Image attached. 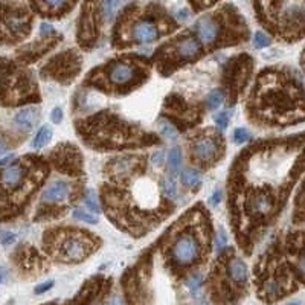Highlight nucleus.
Listing matches in <instances>:
<instances>
[{
    "instance_id": "obj_20",
    "label": "nucleus",
    "mask_w": 305,
    "mask_h": 305,
    "mask_svg": "<svg viewBox=\"0 0 305 305\" xmlns=\"http://www.w3.org/2000/svg\"><path fill=\"white\" fill-rule=\"evenodd\" d=\"M73 218L80 220L83 223H87V224H96L98 223V218L95 215H92L90 212H86L84 209L81 208H76L73 209Z\"/></svg>"
},
{
    "instance_id": "obj_34",
    "label": "nucleus",
    "mask_w": 305,
    "mask_h": 305,
    "mask_svg": "<svg viewBox=\"0 0 305 305\" xmlns=\"http://www.w3.org/2000/svg\"><path fill=\"white\" fill-rule=\"evenodd\" d=\"M40 34L41 36H51V34H54V26L49 25V23H41L40 25Z\"/></svg>"
},
{
    "instance_id": "obj_14",
    "label": "nucleus",
    "mask_w": 305,
    "mask_h": 305,
    "mask_svg": "<svg viewBox=\"0 0 305 305\" xmlns=\"http://www.w3.org/2000/svg\"><path fill=\"white\" fill-rule=\"evenodd\" d=\"M126 2L127 0H103L101 2V16H103L104 21H111L115 18Z\"/></svg>"
},
{
    "instance_id": "obj_37",
    "label": "nucleus",
    "mask_w": 305,
    "mask_h": 305,
    "mask_svg": "<svg viewBox=\"0 0 305 305\" xmlns=\"http://www.w3.org/2000/svg\"><path fill=\"white\" fill-rule=\"evenodd\" d=\"M6 151H8V144L2 136H0V157H2Z\"/></svg>"
},
{
    "instance_id": "obj_21",
    "label": "nucleus",
    "mask_w": 305,
    "mask_h": 305,
    "mask_svg": "<svg viewBox=\"0 0 305 305\" xmlns=\"http://www.w3.org/2000/svg\"><path fill=\"white\" fill-rule=\"evenodd\" d=\"M223 92L221 90H218V89H215V90H212V92L208 95V107L211 108V110H215V108H218L220 106H221V103H223Z\"/></svg>"
},
{
    "instance_id": "obj_28",
    "label": "nucleus",
    "mask_w": 305,
    "mask_h": 305,
    "mask_svg": "<svg viewBox=\"0 0 305 305\" xmlns=\"http://www.w3.org/2000/svg\"><path fill=\"white\" fill-rule=\"evenodd\" d=\"M296 270H298V275L305 281V252H302L296 261Z\"/></svg>"
},
{
    "instance_id": "obj_13",
    "label": "nucleus",
    "mask_w": 305,
    "mask_h": 305,
    "mask_svg": "<svg viewBox=\"0 0 305 305\" xmlns=\"http://www.w3.org/2000/svg\"><path fill=\"white\" fill-rule=\"evenodd\" d=\"M251 208L253 212L256 214H261V215H266L273 208V198L270 194L267 193H259L256 196L252 197L251 200Z\"/></svg>"
},
{
    "instance_id": "obj_16",
    "label": "nucleus",
    "mask_w": 305,
    "mask_h": 305,
    "mask_svg": "<svg viewBox=\"0 0 305 305\" xmlns=\"http://www.w3.org/2000/svg\"><path fill=\"white\" fill-rule=\"evenodd\" d=\"M51 138H52V128L49 126H43L37 131L36 138H34L32 146H34V148H43V146L48 145V142L51 141Z\"/></svg>"
},
{
    "instance_id": "obj_26",
    "label": "nucleus",
    "mask_w": 305,
    "mask_h": 305,
    "mask_svg": "<svg viewBox=\"0 0 305 305\" xmlns=\"http://www.w3.org/2000/svg\"><path fill=\"white\" fill-rule=\"evenodd\" d=\"M251 138V133L244 130V128H236L233 131V141L236 144H243V142H247V139Z\"/></svg>"
},
{
    "instance_id": "obj_8",
    "label": "nucleus",
    "mask_w": 305,
    "mask_h": 305,
    "mask_svg": "<svg viewBox=\"0 0 305 305\" xmlns=\"http://www.w3.org/2000/svg\"><path fill=\"white\" fill-rule=\"evenodd\" d=\"M108 76L115 84H127L136 76V67L126 61H116L108 69Z\"/></svg>"
},
{
    "instance_id": "obj_25",
    "label": "nucleus",
    "mask_w": 305,
    "mask_h": 305,
    "mask_svg": "<svg viewBox=\"0 0 305 305\" xmlns=\"http://www.w3.org/2000/svg\"><path fill=\"white\" fill-rule=\"evenodd\" d=\"M161 131L165 138L168 139H177V130L171 126V124H168V122H162V126H161Z\"/></svg>"
},
{
    "instance_id": "obj_5",
    "label": "nucleus",
    "mask_w": 305,
    "mask_h": 305,
    "mask_svg": "<svg viewBox=\"0 0 305 305\" xmlns=\"http://www.w3.org/2000/svg\"><path fill=\"white\" fill-rule=\"evenodd\" d=\"M133 40L138 43H153L159 38V29L150 20H141L131 28Z\"/></svg>"
},
{
    "instance_id": "obj_15",
    "label": "nucleus",
    "mask_w": 305,
    "mask_h": 305,
    "mask_svg": "<svg viewBox=\"0 0 305 305\" xmlns=\"http://www.w3.org/2000/svg\"><path fill=\"white\" fill-rule=\"evenodd\" d=\"M182 150L179 146H173L171 150L168 151V157H166V163H168V173L169 176L176 177L180 173V168H182Z\"/></svg>"
},
{
    "instance_id": "obj_29",
    "label": "nucleus",
    "mask_w": 305,
    "mask_h": 305,
    "mask_svg": "<svg viewBox=\"0 0 305 305\" xmlns=\"http://www.w3.org/2000/svg\"><path fill=\"white\" fill-rule=\"evenodd\" d=\"M0 241L3 244H13L16 241V235L11 233V232H0Z\"/></svg>"
},
{
    "instance_id": "obj_22",
    "label": "nucleus",
    "mask_w": 305,
    "mask_h": 305,
    "mask_svg": "<svg viewBox=\"0 0 305 305\" xmlns=\"http://www.w3.org/2000/svg\"><path fill=\"white\" fill-rule=\"evenodd\" d=\"M253 44H255V48H258V49H264L270 44V38L266 36L264 32H256L253 36Z\"/></svg>"
},
{
    "instance_id": "obj_38",
    "label": "nucleus",
    "mask_w": 305,
    "mask_h": 305,
    "mask_svg": "<svg viewBox=\"0 0 305 305\" xmlns=\"http://www.w3.org/2000/svg\"><path fill=\"white\" fill-rule=\"evenodd\" d=\"M104 305H122V298L121 296H113L107 304Z\"/></svg>"
},
{
    "instance_id": "obj_32",
    "label": "nucleus",
    "mask_w": 305,
    "mask_h": 305,
    "mask_svg": "<svg viewBox=\"0 0 305 305\" xmlns=\"http://www.w3.org/2000/svg\"><path fill=\"white\" fill-rule=\"evenodd\" d=\"M52 287H54V281L43 282V284H40V286H37V287H36V293H37V295H41V293L48 291V290H49V288H52Z\"/></svg>"
},
{
    "instance_id": "obj_33",
    "label": "nucleus",
    "mask_w": 305,
    "mask_h": 305,
    "mask_svg": "<svg viewBox=\"0 0 305 305\" xmlns=\"http://www.w3.org/2000/svg\"><path fill=\"white\" fill-rule=\"evenodd\" d=\"M165 161V153L163 151H156L153 156H151V162L154 165H162Z\"/></svg>"
},
{
    "instance_id": "obj_3",
    "label": "nucleus",
    "mask_w": 305,
    "mask_h": 305,
    "mask_svg": "<svg viewBox=\"0 0 305 305\" xmlns=\"http://www.w3.org/2000/svg\"><path fill=\"white\" fill-rule=\"evenodd\" d=\"M89 253V243L83 236L67 235L58 244V255L64 261H81Z\"/></svg>"
},
{
    "instance_id": "obj_19",
    "label": "nucleus",
    "mask_w": 305,
    "mask_h": 305,
    "mask_svg": "<svg viewBox=\"0 0 305 305\" xmlns=\"http://www.w3.org/2000/svg\"><path fill=\"white\" fill-rule=\"evenodd\" d=\"M84 203H86V206L89 208V211H92L93 214H98V212L101 211V208H99V203H98V198H96V194L93 193L92 189L86 191Z\"/></svg>"
},
{
    "instance_id": "obj_39",
    "label": "nucleus",
    "mask_w": 305,
    "mask_h": 305,
    "mask_svg": "<svg viewBox=\"0 0 305 305\" xmlns=\"http://www.w3.org/2000/svg\"><path fill=\"white\" fill-rule=\"evenodd\" d=\"M5 278H6V270L3 267H0V284L5 281Z\"/></svg>"
},
{
    "instance_id": "obj_18",
    "label": "nucleus",
    "mask_w": 305,
    "mask_h": 305,
    "mask_svg": "<svg viewBox=\"0 0 305 305\" xmlns=\"http://www.w3.org/2000/svg\"><path fill=\"white\" fill-rule=\"evenodd\" d=\"M162 189H163V194L168 198H174L177 196V185H176V180H174L173 176H168V177L163 179Z\"/></svg>"
},
{
    "instance_id": "obj_30",
    "label": "nucleus",
    "mask_w": 305,
    "mask_h": 305,
    "mask_svg": "<svg viewBox=\"0 0 305 305\" xmlns=\"http://www.w3.org/2000/svg\"><path fill=\"white\" fill-rule=\"evenodd\" d=\"M41 2L46 5L48 8H51V9H58L61 6H64L66 0H41Z\"/></svg>"
},
{
    "instance_id": "obj_24",
    "label": "nucleus",
    "mask_w": 305,
    "mask_h": 305,
    "mask_svg": "<svg viewBox=\"0 0 305 305\" xmlns=\"http://www.w3.org/2000/svg\"><path fill=\"white\" fill-rule=\"evenodd\" d=\"M201 282H203V276L200 273H194L193 276H189L188 281H186V286L191 291H197L200 287H201Z\"/></svg>"
},
{
    "instance_id": "obj_1",
    "label": "nucleus",
    "mask_w": 305,
    "mask_h": 305,
    "mask_svg": "<svg viewBox=\"0 0 305 305\" xmlns=\"http://www.w3.org/2000/svg\"><path fill=\"white\" fill-rule=\"evenodd\" d=\"M173 259L180 266L194 264L200 255V244L194 233L183 232L177 236L171 249Z\"/></svg>"
},
{
    "instance_id": "obj_23",
    "label": "nucleus",
    "mask_w": 305,
    "mask_h": 305,
    "mask_svg": "<svg viewBox=\"0 0 305 305\" xmlns=\"http://www.w3.org/2000/svg\"><path fill=\"white\" fill-rule=\"evenodd\" d=\"M214 121H215V126L220 130H226L229 126V111H220L218 115H215Z\"/></svg>"
},
{
    "instance_id": "obj_27",
    "label": "nucleus",
    "mask_w": 305,
    "mask_h": 305,
    "mask_svg": "<svg viewBox=\"0 0 305 305\" xmlns=\"http://www.w3.org/2000/svg\"><path fill=\"white\" fill-rule=\"evenodd\" d=\"M226 244H228V235H226V232L223 229H220L217 232V236H215V247H217V251L224 249Z\"/></svg>"
},
{
    "instance_id": "obj_2",
    "label": "nucleus",
    "mask_w": 305,
    "mask_h": 305,
    "mask_svg": "<svg viewBox=\"0 0 305 305\" xmlns=\"http://www.w3.org/2000/svg\"><path fill=\"white\" fill-rule=\"evenodd\" d=\"M26 176L28 168L23 162L9 163L0 171V186L3 191H9V193L20 191L26 182Z\"/></svg>"
},
{
    "instance_id": "obj_36",
    "label": "nucleus",
    "mask_w": 305,
    "mask_h": 305,
    "mask_svg": "<svg viewBox=\"0 0 305 305\" xmlns=\"http://www.w3.org/2000/svg\"><path fill=\"white\" fill-rule=\"evenodd\" d=\"M14 159V154H8L6 157H2V159H0V166H8L9 165V162Z\"/></svg>"
},
{
    "instance_id": "obj_4",
    "label": "nucleus",
    "mask_w": 305,
    "mask_h": 305,
    "mask_svg": "<svg viewBox=\"0 0 305 305\" xmlns=\"http://www.w3.org/2000/svg\"><path fill=\"white\" fill-rule=\"evenodd\" d=\"M196 32L201 44H214L221 34V25L214 17H201L196 25Z\"/></svg>"
},
{
    "instance_id": "obj_9",
    "label": "nucleus",
    "mask_w": 305,
    "mask_h": 305,
    "mask_svg": "<svg viewBox=\"0 0 305 305\" xmlns=\"http://www.w3.org/2000/svg\"><path fill=\"white\" fill-rule=\"evenodd\" d=\"M228 275L236 284H244L249 278V270H247V266L243 259L231 258L228 263Z\"/></svg>"
},
{
    "instance_id": "obj_31",
    "label": "nucleus",
    "mask_w": 305,
    "mask_h": 305,
    "mask_svg": "<svg viewBox=\"0 0 305 305\" xmlns=\"http://www.w3.org/2000/svg\"><path fill=\"white\" fill-rule=\"evenodd\" d=\"M61 118H63V111H61V108H60V107H55V108L52 110V113H51V119H52V122H54V124H60V122H61Z\"/></svg>"
},
{
    "instance_id": "obj_35",
    "label": "nucleus",
    "mask_w": 305,
    "mask_h": 305,
    "mask_svg": "<svg viewBox=\"0 0 305 305\" xmlns=\"http://www.w3.org/2000/svg\"><path fill=\"white\" fill-rule=\"evenodd\" d=\"M220 198H221V193H220V191H215V193L211 196L209 203H211V205H214V206H217L220 203Z\"/></svg>"
},
{
    "instance_id": "obj_6",
    "label": "nucleus",
    "mask_w": 305,
    "mask_h": 305,
    "mask_svg": "<svg viewBox=\"0 0 305 305\" xmlns=\"http://www.w3.org/2000/svg\"><path fill=\"white\" fill-rule=\"evenodd\" d=\"M217 151H218V144L211 136L200 138L193 145V154L200 162H208V161L214 159Z\"/></svg>"
},
{
    "instance_id": "obj_40",
    "label": "nucleus",
    "mask_w": 305,
    "mask_h": 305,
    "mask_svg": "<svg viewBox=\"0 0 305 305\" xmlns=\"http://www.w3.org/2000/svg\"><path fill=\"white\" fill-rule=\"evenodd\" d=\"M288 305H301V304H298V302H293V304H288Z\"/></svg>"
},
{
    "instance_id": "obj_12",
    "label": "nucleus",
    "mask_w": 305,
    "mask_h": 305,
    "mask_svg": "<svg viewBox=\"0 0 305 305\" xmlns=\"http://www.w3.org/2000/svg\"><path fill=\"white\" fill-rule=\"evenodd\" d=\"M37 118H38V108L37 107H26V108H21L20 111L16 113L14 122L20 128L29 130L34 124H36Z\"/></svg>"
},
{
    "instance_id": "obj_11",
    "label": "nucleus",
    "mask_w": 305,
    "mask_h": 305,
    "mask_svg": "<svg viewBox=\"0 0 305 305\" xmlns=\"http://www.w3.org/2000/svg\"><path fill=\"white\" fill-rule=\"evenodd\" d=\"M3 23L8 31L14 34H23L28 28V18L20 13H6L3 16Z\"/></svg>"
},
{
    "instance_id": "obj_17",
    "label": "nucleus",
    "mask_w": 305,
    "mask_h": 305,
    "mask_svg": "<svg viewBox=\"0 0 305 305\" xmlns=\"http://www.w3.org/2000/svg\"><path fill=\"white\" fill-rule=\"evenodd\" d=\"M182 182L186 186L194 188V186L200 185L201 174L198 171H196V169H193V168H186V169H183V171H182Z\"/></svg>"
},
{
    "instance_id": "obj_10",
    "label": "nucleus",
    "mask_w": 305,
    "mask_h": 305,
    "mask_svg": "<svg viewBox=\"0 0 305 305\" xmlns=\"http://www.w3.org/2000/svg\"><path fill=\"white\" fill-rule=\"evenodd\" d=\"M176 52L182 58H194L200 54V40L194 37H186L182 38L176 46Z\"/></svg>"
},
{
    "instance_id": "obj_7",
    "label": "nucleus",
    "mask_w": 305,
    "mask_h": 305,
    "mask_svg": "<svg viewBox=\"0 0 305 305\" xmlns=\"http://www.w3.org/2000/svg\"><path fill=\"white\" fill-rule=\"evenodd\" d=\"M71 196V185L64 180H56L49 183L41 193V200L46 203H60Z\"/></svg>"
}]
</instances>
